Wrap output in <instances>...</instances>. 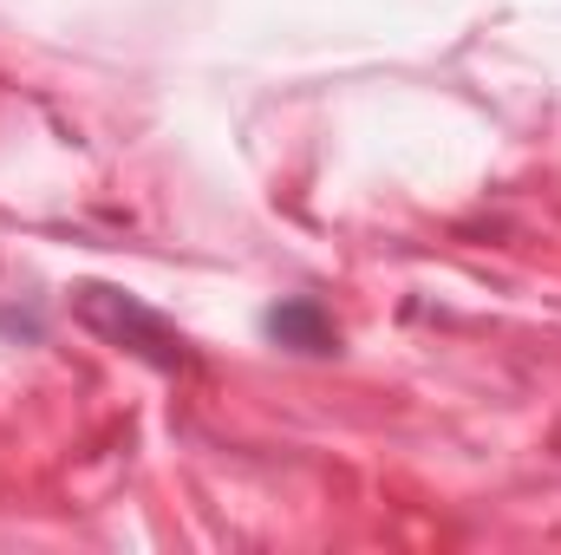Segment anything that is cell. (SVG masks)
I'll use <instances>...</instances> for the list:
<instances>
[{"label": "cell", "mask_w": 561, "mask_h": 555, "mask_svg": "<svg viewBox=\"0 0 561 555\" xmlns=\"http://www.w3.org/2000/svg\"><path fill=\"white\" fill-rule=\"evenodd\" d=\"M72 314L105 340V347H125L131 360L157 366V373H196V347L183 340V327H170L157 307H144L138 294L125 287H105V281H79L72 287Z\"/></svg>", "instance_id": "cell-1"}, {"label": "cell", "mask_w": 561, "mask_h": 555, "mask_svg": "<svg viewBox=\"0 0 561 555\" xmlns=\"http://www.w3.org/2000/svg\"><path fill=\"white\" fill-rule=\"evenodd\" d=\"M268 340H280V347H294V353H333L340 347V327H333V314L313 301V294H294V301H280V307H268Z\"/></svg>", "instance_id": "cell-2"}]
</instances>
